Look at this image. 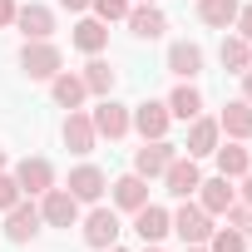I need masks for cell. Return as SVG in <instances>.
Listing matches in <instances>:
<instances>
[{"label":"cell","instance_id":"obj_1","mask_svg":"<svg viewBox=\"0 0 252 252\" xmlns=\"http://www.w3.org/2000/svg\"><path fill=\"white\" fill-rule=\"evenodd\" d=\"M20 69H25L30 79H55V74L64 69V55H60V45H50V40H25Z\"/></svg>","mask_w":252,"mask_h":252},{"label":"cell","instance_id":"obj_2","mask_svg":"<svg viewBox=\"0 0 252 252\" xmlns=\"http://www.w3.org/2000/svg\"><path fill=\"white\" fill-rule=\"evenodd\" d=\"M173 232L183 237V247H203V242L213 237V213H203L198 203H183V208L173 213Z\"/></svg>","mask_w":252,"mask_h":252},{"label":"cell","instance_id":"obj_3","mask_svg":"<svg viewBox=\"0 0 252 252\" xmlns=\"http://www.w3.org/2000/svg\"><path fill=\"white\" fill-rule=\"evenodd\" d=\"M40 218L50 227H74L79 222V198L69 188H50V193H40Z\"/></svg>","mask_w":252,"mask_h":252},{"label":"cell","instance_id":"obj_4","mask_svg":"<svg viewBox=\"0 0 252 252\" xmlns=\"http://www.w3.org/2000/svg\"><path fill=\"white\" fill-rule=\"evenodd\" d=\"M89 119H94V134H99V139H124V134L134 129L129 104H119V99H109V94H104V104H99Z\"/></svg>","mask_w":252,"mask_h":252},{"label":"cell","instance_id":"obj_5","mask_svg":"<svg viewBox=\"0 0 252 252\" xmlns=\"http://www.w3.org/2000/svg\"><path fill=\"white\" fill-rule=\"evenodd\" d=\"M178 158V149L168 139H144V149L134 154V173L139 178H163V168Z\"/></svg>","mask_w":252,"mask_h":252},{"label":"cell","instance_id":"obj_6","mask_svg":"<svg viewBox=\"0 0 252 252\" xmlns=\"http://www.w3.org/2000/svg\"><path fill=\"white\" fill-rule=\"evenodd\" d=\"M119 232H124V227H119V213H114V208H94V213L84 218V242H89V247H99V252H104V247H114V242H119Z\"/></svg>","mask_w":252,"mask_h":252},{"label":"cell","instance_id":"obj_7","mask_svg":"<svg viewBox=\"0 0 252 252\" xmlns=\"http://www.w3.org/2000/svg\"><path fill=\"white\" fill-rule=\"evenodd\" d=\"M129 119H134V129L144 134V139H163L168 134V104H158V99H144V104H134L129 109Z\"/></svg>","mask_w":252,"mask_h":252},{"label":"cell","instance_id":"obj_8","mask_svg":"<svg viewBox=\"0 0 252 252\" xmlns=\"http://www.w3.org/2000/svg\"><path fill=\"white\" fill-rule=\"evenodd\" d=\"M15 183H20V193H30V198L50 193V188H55V168H50V158H20Z\"/></svg>","mask_w":252,"mask_h":252},{"label":"cell","instance_id":"obj_9","mask_svg":"<svg viewBox=\"0 0 252 252\" xmlns=\"http://www.w3.org/2000/svg\"><path fill=\"white\" fill-rule=\"evenodd\" d=\"M134 232H139L144 242H163V237L173 232V213L158 208V203H144V208L134 213Z\"/></svg>","mask_w":252,"mask_h":252},{"label":"cell","instance_id":"obj_10","mask_svg":"<svg viewBox=\"0 0 252 252\" xmlns=\"http://www.w3.org/2000/svg\"><path fill=\"white\" fill-rule=\"evenodd\" d=\"M198 193H203V203H198V208H203V213H213V218H222V213L237 203V188H232V178H222V173H218V178H203V183H198Z\"/></svg>","mask_w":252,"mask_h":252},{"label":"cell","instance_id":"obj_11","mask_svg":"<svg viewBox=\"0 0 252 252\" xmlns=\"http://www.w3.org/2000/svg\"><path fill=\"white\" fill-rule=\"evenodd\" d=\"M40 222H45V218H40V208L20 198V203L5 213V237H10V242H30V237L40 232Z\"/></svg>","mask_w":252,"mask_h":252},{"label":"cell","instance_id":"obj_12","mask_svg":"<svg viewBox=\"0 0 252 252\" xmlns=\"http://www.w3.org/2000/svg\"><path fill=\"white\" fill-rule=\"evenodd\" d=\"M163 183H168V193H173V198H188V193H198V183H203V173H198V158H173V163L163 168Z\"/></svg>","mask_w":252,"mask_h":252},{"label":"cell","instance_id":"obj_13","mask_svg":"<svg viewBox=\"0 0 252 252\" xmlns=\"http://www.w3.org/2000/svg\"><path fill=\"white\" fill-rule=\"evenodd\" d=\"M64 188H69L79 203H99V198H104V188H109V178H104L94 163H79V168L69 173V183H64Z\"/></svg>","mask_w":252,"mask_h":252},{"label":"cell","instance_id":"obj_14","mask_svg":"<svg viewBox=\"0 0 252 252\" xmlns=\"http://www.w3.org/2000/svg\"><path fill=\"white\" fill-rule=\"evenodd\" d=\"M109 188H114V208H124V213H139L149 203V178H139V173H124Z\"/></svg>","mask_w":252,"mask_h":252},{"label":"cell","instance_id":"obj_15","mask_svg":"<svg viewBox=\"0 0 252 252\" xmlns=\"http://www.w3.org/2000/svg\"><path fill=\"white\" fill-rule=\"evenodd\" d=\"M94 119L89 114H79V109H69V119H64V149L69 154H89L94 149Z\"/></svg>","mask_w":252,"mask_h":252},{"label":"cell","instance_id":"obj_16","mask_svg":"<svg viewBox=\"0 0 252 252\" xmlns=\"http://www.w3.org/2000/svg\"><path fill=\"white\" fill-rule=\"evenodd\" d=\"M124 20H129V30H134L139 40H158V35L168 30V15H163L158 5H134Z\"/></svg>","mask_w":252,"mask_h":252},{"label":"cell","instance_id":"obj_17","mask_svg":"<svg viewBox=\"0 0 252 252\" xmlns=\"http://www.w3.org/2000/svg\"><path fill=\"white\" fill-rule=\"evenodd\" d=\"M218 129L227 139H252V104L247 99H232L222 114H218Z\"/></svg>","mask_w":252,"mask_h":252},{"label":"cell","instance_id":"obj_18","mask_svg":"<svg viewBox=\"0 0 252 252\" xmlns=\"http://www.w3.org/2000/svg\"><path fill=\"white\" fill-rule=\"evenodd\" d=\"M218 134H222V129H218V119H203V114H198V119H193V129H188V144H183L188 158H208V154L218 149Z\"/></svg>","mask_w":252,"mask_h":252},{"label":"cell","instance_id":"obj_19","mask_svg":"<svg viewBox=\"0 0 252 252\" xmlns=\"http://www.w3.org/2000/svg\"><path fill=\"white\" fill-rule=\"evenodd\" d=\"M15 25L25 30V40H50L55 35V15L45 5H20L15 10Z\"/></svg>","mask_w":252,"mask_h":252},{"label":"cell","instance_id":"obj_20","mask_svg":"<svg viewBox=\"0 0 252 252\" xmlns=\"http://www.w3.org/2000/svg\"><path fill=\"white\" fill-rule=\"evenodd\" d=\"M168 69H173L178 79H198V74H203V50H198L193 40H178V45L168 50Z\"/></svg>","mask_w":252,"mask_h":252},{"label":"cell","instance_id":"obj_21","mask_svg":"<svg viewBox=\"0 0 252 252\" xmlns=\"http://www.w3.org/2000/svg\"><path fill=\"white\" fill-rule=\"evenodd\" d=\"M50 94H55V104H60V109H79L89 89H84V79H79V74H69V69H60V74L50 79Z\"/></svg>","mask_w":252,"mask_h":252},{"label":"cell","instance_id":"obj_22","mask_svg":"<svg viewBox=\"0 0 252 252\" xmlns=\"http://www.w3.org/2000/svg\"><path fill=\"white\" fill-rule=\"evenodd\" d=\"M104 45H109V25H104L99 15H94V20H79V25H74V50H84V55H99Z\"/></svg>","mask_w":252,"mask_h":252},{"label":"cell","instance_id":"obj_23","mask_svg":"<svg viewBox=\"0 0 252 252\" xmlns=\"http://www.w3.org/2000/svg\"><path fill=\"white\" fill-rule=\"evenodd\" d=\"M168 114H173V119H198V114H203V94L193 89V79H183V84L168 94Z\"/></svg>","mask_w":252,"mask_h":252},{"label":"cell","instance_id":"obj_24","mask_svg":"<svg viewBox=\"0 0 252 252\" xmlns=\"http://www.w3.org/2000/svg\"><path fill=\"white\" fill-rule=\"evenodd\" d=\"M237 0H198V20L203 25H213V30H227L232 20H237Z\"/></svg>","mask_w":252,"mask_h":252},{"label":"cell","instance_id":"obj_25","mask_svg":"<svg viewBox=\"0 0 252 252\" xmlns=\"http://www.w3.org/2000/svg\"><path fill=\"white\" fill-rule=\"evenodd\" d=\"M218 55H222V69H232V74H242V69H252V45H247L242 35H227Z\"/></svg>","mask_w":252,"mask_h":252},{"label":"cell","instance_id":"obj_26","mask_svg":"<svg viewBox=\"0 0 252 252\" xmlns=\"http://www.w3.org/2000/svg\"><path fill=\"white\" fill-rule=\"evenodd\" d=\"M79 79H84V89H89V94H114V79H119V74H114L99 55H89V64H84V74H79Z\"/></svg>","mask_w":252,"mask_h":252},{"label":"cell","instance_id":"obj_27","mask_svg":"<svg viewBox=\"0 0 252 252\" xmlns=\"http://www.w3.org/2000/svg\"><path fill=\"white\" fill-rule=\"evenodd\" d=\"M218 154V173L222 178H242L247 168H252V154L242 149V144H227V149H213Z\"/></svg>","mask_w":252,"mask_h":252},{"label":"cell","instance_id":"obj_28","mask_svg":"<svg viewBox=\"0 0 252 252\" xmlns=\"http://www.w3.org/2000/svg\"><path fill=\"white\" fill-rule=\"evenodd\" d=\"M208 252H247V237L237 232V227H213V237L203 242Z\"/></svg>","mask_w":252,"mask_h":252},{"label":"cell","instance_id":"obj_29","mask_svg":"<svg viewBox=\"0 0 252 252\" xmlns=\"http://www.w3.org/2000/svg\"><path fill=\"white\" fill-rule=\"evenodd\" d=\"M89 5H94V15L109 25V20H124V15H129V10H134V0H89Z\"/></svg>","mask_w":252,"mask_h":252},{"label":"cell","instance_id":"obj_30","mask_svg":"<svg viewBox=\"0 0 252 252\" xmlns=\"http://www.w3.org/2000/svg\"><path fill=\"white\" fill-rule=\"evenodd\" d=\"M222 218H227V227H237V232H242V237L252 242V208H247V203H232V208H227Z\"/></svg>","mask_w":252,"mask_h":252},{"label":"cell","instance_id":"obj_31","mask_svg":"<svg viewBox=\"0 0 252 252\" xmlns=\"http://www.w3.org/2000/svg\"><path fill=\"white\" fill-rule=\"evenodd\" d=\"M25 193H20V183H15V173H0V213H10L15 203H20Z\"/></svg>","mask_w":252,"mask_h":252},{"label":"cell","instance_id":"obj_32","mask_svg":"<svg viewBox=\"0 0 252 252\" xmlns=\"http://www.w3.org/2000/svg\"><path fill=\"white\" fill-rule=\"evenodd\" d=\"M232 25H237V35H242V40H247V45H252V5H242V10H237V20H232Z\"/></svg>","mask_w":252,"mask_h":252},{"label":"cell","instance_id":"obj_33","mask_svg":"<svg viewBox=\"0 0 252 252\" xmlns=\"http://www.w3.org/2000/svg\"><path fill=\"white\" fill-rule=\"evenodd\" d=\"M15 10H20L15 0H0V30H5V25H15Z\"/></svg>","mask_w":252,"mask_h":252},{"label":"cell","instance_id":"obj_34","mask_svg":"<svg viewBox=\"0 0 252 252\" xmlns=\"http://www.w3.org/2000/svg\"><path fill=\"white\" fill-rule=\"evenodd\" d=\"M237 193H242V203H247V208H252V168H247V173H242V183H237Z\"/></svg>","mask_w":252,"mask_h":252},{"label":"cell","instance_id":"obj_35","mask_svg":"<svg viewBox=\"0 0 252 252\" xmlns=\"http://www.w3.org/2000/svg\"><path fill=\"white\" fill-rule=\"evenodd\" d=\"M242 99L252 104V69H242Z\"/></svg>","mask_w":252,"mask_h":252},{"label":"cell","instance_id":"obj_36","mask_svg":"<svg viewBox=\"0 0 252 252\" xmlns=\"http://www.w3.org/2000/svg\"><path fill=\"white\" fill-rule=\"evenodd\" d=\"M64 10H89V0H60Z\"/></svg>","mask_w":252,"mask_h":252},{"label":"cell","instance_id":"obj_37","mask_svg":"<svg viewBox=\"0 0 252 252\" xmlns=\"http://www.w3.org/2000/svg\"><path fill=\"white\" fill-rule=\"evenodd\" d=\"M144 252H163V247H158V242H144Z\"/></svg>","mask_w":252,"mask_h":252},{"label":"cell","instance_id":"obj_38","mask_svg":"<svg viewBox=\"0 0 252 252\" xmlns=\"http://www.w3.org/2000/svg\"><path fill=\"white\" fill-rule=\"evenodd\" d=\"M0 173H5V149H0Z\"/></svg>","mask_w":252,"mask_h":252},{"label":"cell","instance_id":"obj_39","mask_svg":"<svg viewBox=\"0 0 252 252\" xmlns=\"http://www.w3.org/2000/svg\"><path fill=\"white\" fill-rule=\"evenodd\" d=\"M134 5H158V0H134Z\"/></svg>","mask_w":252,"mask_h":252},{"label":"cell","instance_id":"obj_40","mask_svg":"<svg viewBox=\"0 0 252 252\" xmlns=\"http://www.w3.org/2000/svg\"><path fill=\"white\" fill-rule=\"evenodd\" d=\"M183 252H208V247H183Z\"/></svg>","mask_w":252,"mask_h":252},{"label":"cell","instance_id":"obj_41","mask_svg":"<svg viewBox=\"0 0 252 252\" xmlns=\"http://www.w3.org/2000/svg\"><path fill=\"white\" fill-rule=\"evenodd\" d=\"M104 252H124V247H119V242H114V247H104Z\"/></svg>","mask_w":252,"mask_h":252}]
</instances>
